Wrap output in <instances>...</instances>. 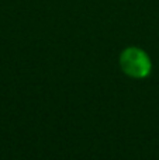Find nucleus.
I'll use <instances>...</instances> for the list:
<instances>
[{
    "label": "nucleus",
    "instance_id": "1",
    "mask_svg": "<svg viewBox=\"0 0 159 160\" xmlns=\"http://www.w3.org/2000/svg\"><path fill=\"white\" fill-rule=\"evenodd\" d=\"M118 62L121 70L132 79H144L149 76L152 70V62L149 55L138 47L126 48L120 53Z\"/></svg>",
    "mask_w": 159,
    "mask_h": 160
}]
</instances>
